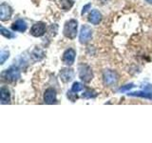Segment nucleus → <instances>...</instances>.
<instances>
[{
    "mask_svg": "<svg viewBox=\"0 0 152 143\" xmlns=\"http://www.w3.org/2000/svg\"><path fill=\"white\" fill-rule=\"evenodd\" d=\"M0 31H1L2 35L6 36V37H8V38H13V37H15V35H14L13 33H12L10 31H8L7 29H5L3 26L0 27Z\"/></svg>",
    "mask_w": 152,
    "mask_h": 143,
    "instance_id": "nucleus-17",
    "label": "nucleus"
},
{
    "mask_svg": "<svg viewBox=\"0 0 152 143\" xmlns=\"http://www.w3.org/2000/svg\"><path fill=\"white\" fill-rule=\"evenodd\" d=\"M0 99H1V103L2 104H8L10 103V93L7 88L2 87L0 90Z\"/></svg>",
    "mask_w": 152,
    "mask_h": 143,
    "instance_id": "nucleus-14",
    "label": "nucleus"
},
{
    "mask_svg": "<svg viewBox=\"0 0 152 143\" xmlns=\"http://www.w3.org/2000/svg\"><path fill=\"white\" fill-rule=\"evenodd\" d=\"M68 97H69V99L71 100V101H74V100L77 99V95H74V97H72V94L69 92V93H68Z\"/></svg>",
    "mask_w": 152,
    "mask_h": 143,
    "instance_id": "nucleus-22",
    "label": "nucleus"
},
{
    "mask_svg": "<svg viewBox=\"0 0 152 143\" xmlns=\"http://www.w3.org/2000/svg\"><path fill=\"white\" fill-rule=\"evenodd\" d=\"M75 55H76V52L73 49H69L66 50L64 55H63V62L66 65H72L74 63V59H75Z\"/></svg>",
    "mask_w": 152,
    "mask_h": 143,
    "instance_id": "nucleus-8",
    "label": "nucleus"
},
{
    "mask_svg": "<svg viewBox=\"0 0 152 143\" xmlns=\"http://www.w3.org/2000/svg\"><path fill=\"white\" fill-rule=\"evenodd\" d=\"M77 28H78V22L71 19L65 24L64 27V35L66 37L73 39V38L77 35Z\"/></svg>",
    "mask_w": 152,
    "mask_h": 143,
    "instance_id": "nucleus-1",
    "label": "nucleus"
},
{
    "mask_svg": "<svg viewBox=\"0 0 152 143\" xmlns=\"http://www.w3.org/2000/svg\"><path fill=\"white\" fill-rule=\"evenodd\" d=\"M45 32H46V25L42 22L34 24L31 29V33L35 37L42 36L45 33Z\"/></svg>",
    "mask_w": 152,
    "mask_h": 143,
    "instance_id": "nucleus-6",
    "label": "nucleus"
},
{
    "mask_svg": "<svg viewBox=\"0 0 152 143\" xmlns=\"http://www.w3.org/2000/svg\"><path fill=\"white\" fill-rule=\"evenodd\" d=\"M2 75L3 78H5V80H7L8 82H13V81H16L18 78H20V72L15 67H12L5 73H3Z\"/></svg>",
    "mask_w": 152,
    "mask_h": 143,
    "instance_id": "nucleus-3",
    "label": "nucleus"
},
{
    "mask_svg": "<svg viewBox=\"0 0 152 143\" xmlns=\"http://www.w3.org/2000/svg\"><path fill=\"white\" fill-rule=\"evenodd\" d=\"M60 77L64 82H69L74 77V73L71 69H63L60 72Z\"/></svg>",
    "mask_w": 152,
    "mask_h": 143,
    "instance_id": "nucleus-10",
    "label": "nucleus"
},
{
    "mask_svg": "<svg viewBox=\"0 0 152 143\" xmlns=\"http://www.w3.org/2000/svg\"><path fill=\"white\" fill-rule=\"evenodd\" d=\"M101 18H102V15H101V13H100V12L97 11V10H93L88 15V21L90 23L94 24V25H98L100 21H101Z\"/></svg>",
    "mask_w": 152,
    "mask_h": 143,
    "instance_id": "nucleus-11",
    "label": "nucleus"
},
{
    "mask_svg": "<svg viewBox=\"0 0 152 143\" xmlns=\"http://www.w3.org/2000/svg\"><path fill=\"white\" fill-rule=\"evenodd\" d=\"M12 29L13 31H16V32H25L26 29H27V24L26 22L22 20V19H19V20L15 21L12 26Z\"/></svg>",
    "mask_w": 152,
    "mask_h": 143,
    "instance_id": "nucleus-13",
    "label": "nucleus"
},
{
    "mask_svg": "<svg viewBox=\"0 0 152 143\" xmlns=\"http://www.w3.org/2000/svg\"><path fill=\"white\" fill-rule=\"evenodd\" d=\"M90 7H91V5H90V4H87V5H86V6L83 8L82 13H82V14L86 13H87V12L88 11V9H90Z\"/></svg>",
    "mask_w": 152,
    "mask_h": 143,
    "instance_id": "nucleus-21",
    "label": "nucleus"
},
{
    "mask_svg": "<svg viewBox=\"0 0 152 143\" xmlns=\"http://www.w3.org/2000/svg\"><path fill=\"white\" fill-rule=\"evenodd\" d=\"M91 36H92L91 28L87 25L82 26L81 31H80V35H79L80 42L82 43V44H86V43H88L90 39H91Z\"/></svg>",
    "mask_w": 152,
    "mask_h": 143,
    "instance_id": "nucleus-4",
    "label": "nucleus"
},
{
    "mask_svg": "<svg viewBox=\"0 0 152 143\" xmlns=\"http://www.w3.org/2000/svg\"><path fill=\"white\" fill-rule=\"evenodd\" d=\"M44 101L47 104H53L56 102V92L54 89L49 88L44 94Z\"/></svg>",
    "mask_w": 152,
    "mask_h": 143,
    "instance_id": "nucleus-9",
    "label": "nucleus"
},
{
    "mask_svg": "<svg viewBox=\"0 0 152 143\" xmlns=\"http://www.w3.org/2000/svg\"><path fill=\"white\" fill-rule=\"evenodd\" d=\"M83 88L84 87L82 86V84H80L79 82H74L73 85H72V87H71V92L78 93V92H80V91H82Z\"/></svg>",
    "mask_w": 152,
    "mask_h": 143,
    "instance_id": "nucleus-18",
    "label": "nucleus"
},
{
    "mask_svg": "<svg viewBox=\"0 0 152 143\" xmlns=\"http://www.w3.org/2000/svg\"><path fill=\"white\" fill-rule=\"evenodd\" d=\"M12 13V10L8 4L6 3L1 4V6H0V19H1L2 21L8 20V19L11 17Z\"/></svg>",
    "mask_w": 152,
    "mask_h": 143,
    "instance_id": "nucleus-7",
    "label": "nucleus"
},
{
    "mask_svg": "<svg viewBox=\"0 0 152 143\" xmlns=\"http://www.w3.org/2000/svg\"><path fill=\"white\" fill-rule=\"evenodd\" d=\"M145 1H147V2H148V3L152 4V0H145Z\"/></svg>",
    "mask_w": 152,
    "mask_h": 143,
    "instance_id": "nucleus-23",
    "label": "nucleus"
},
{
    "mask_svg": "<svg viewBox=\"0 0 152 143\" xmlns=\"http://www.w3.org/2000/svg\"><path fill=\"white\" fill-rule=\"evenodd\" d=\"M10 56V52L8 51H1L0 52V64H4L5 61H6Z\"/></svg>",
    "mask_w": 152,
    "mask_h": 143,
    "instance_id": "nucleus-16",
    "label": "nucleus"
},
{
    "mask_svg": "<svg viewBox=\"0 0 152 143\" xmlns=\"http://www.w3.org/2000/svg\"><path fill=\"white\" fill-rule=\"evenodd\" d=\"M74 1L73 0H60V5L61 8L64 11H69V10L73 6Z\"/></svg>",
    "mask_w": 152,
    "mask_h": 143,
    "instance_id": "nucleus-15",
    "label": "nucleus"
},
{
    "mask_svg": "<svg viewBox=\"0 0 152 143\" xmlns=\"http://www.w3.org/2000/svg\"><path fill=\"white\" fill-rule=\"evenodd\" d=\"M97 95V94L92 90H88L87 92L83 93V97L85 98H93Z\"/></svg>",
    "mask_w": 152,
    "mask_h": 143,
    "instance_id": "nucleus-19",
    "label": "nucleus"
},
{
    "mask_svg": "<svg viewBox=\"0 0 152 143\" xmlns=\"http://www.w3.org/2000/svg\"><path fill=\"white\" fill-rule=\"evenodd\" d=\"M149 90V86H146L145 88L144 92H135V93H130L128 94V95H131V97H145V98H148L152 99V90Z\"/></svg>",
    "mask_w": 152,
    "mask_h": 143,
    "instance_id": "nucleus-12",
    "label": "nucleus"
},
{
    "mask_svg": "<svg viewBox=\"0 0 152 143\" xmlns=\"http://www.w3.org/2000/svg\"><path fill=\"white\" fill-rule=\"evenodd\" d=\"M78 70H79V77L81 78V80L84 81L86 83L90 82V80L93 77L91 68H90L88 65L82 64L79 66Z\"/></svg>",
    "mask_w": 152,
    "mask_h": 143,
    "instance_id": "nucleus-2",
    "label": "nucleus"
},
{
    "mask_svg": "<svg viewBox=\"0 0 152 143\" xmlns=\"http://www.w3.org/2000/svg\"><path fill=\"white\" fill-rule=\"evenodd\" d=\"M134 86H133V84H128V85H126V86H124V87L120 88L119 89V91L122 93H125V92H127V91H129L130 89H132Z\"/></svg>",
    "mask_w": 152,
    "mask_h": 143,
    "instance_id": "nucleus-20",
    "label": "nucleus"
},
{
    "mask_svg": "<svg viewBox=\"0 0 152 143\" xmlns=\"http://www.w3.org/2000/svg\"><path fill=\"white\" fill-rule=\"evenodd\" d=\"M104 77V83L107 86H112L117 83L118 81V75L115 72L110 70H106L103 74Z\"/></svg>",
    "mask_w": 152,
    "mask_h": 143,
    "instance_id": "nucleus-5",
    "label": "nucleus"
}]
</instances>
